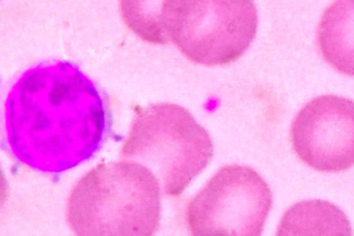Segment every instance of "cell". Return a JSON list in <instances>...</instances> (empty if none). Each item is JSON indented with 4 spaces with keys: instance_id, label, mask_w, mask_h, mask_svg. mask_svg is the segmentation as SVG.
I'll use <instances>...</instances> for the list:
<instances>
[{
    "instance_id": "1",
    "label": "cell",
    "mask_w": 354,
    "mask_h": 236,
    "mask_svg": "<svg viewBox=\"0 0 354 236\" xmlns=\"http://www.w3.org/2000/svg\"><path fill=\"white\" fill-rule=\"evenodd\" d=\"M106 124V105L98 86L68 60L28 68L8 95L10 151L37 171L62 173L94 157Z\"/></svg>"
},
{
    "instance_id": "2",
    "label": "cell",
    "mask_w": 354,
    "mask_h": 236,
    "mask_svg": "<svg viewBox=\"0 0 354 236\" xmlns=\"http://www.w3.org/2000/svg\"><path fill=\"white\" fill-rule=\"evenodd\" d=\"M161 186L146 166L122 159L101 164L70 193L67 219L80 236H150L161 217Z\"/></svg>"
},
{
    "instance_id": "3",
    "label": "cell",
    "mask_w": 354,
    "mask_h": 236,
    "mask_svg": "<svg viewBox=\"0 0 354 236\" xmlns=\"http://www.w3.org/2000/svg\"><path fill=\"white\" fill-rule=\"evenodd\" d=\"M213 153L208 130L186 108L157 103L136 111L120 157L146 166L158 178L162 194L176 197L204 171Z\"/></svg>"
},
{
    "instance_id": "4",
    "label": "cell",
    "mask_w": 354,
    "mask_h": 236,
    "mask_svg": "<svg viewBox=\"0 0 354 236\" xmlns=\"http://www.w3.org/2000/svg\"><path fill=\"white\" fill-rule=\"evenodd\" d=\"M167 32L194 63L225 66L239 59L258 30L254 0H169Z\"/></svg>"
},
{
    "instance_id": "5",
    "label": "cell",
    "mask_w": 354,
    "mask_h": 236,
    "mask_svg": "<svg viewBox=\"0 0 354 236\" xmlns=\"http://www.w3.org/2000/svg\"><path fill=\"white\" fill-rule=\"evenodd\" d=\"M271 206L272 193L258 172L227 165L189 201L186 222L192 235L259 236Z\"/></svg>"
},
{
    "instance_id": "6",
    "label": "cell",
    "mask_w": 354,
    "mask_h": 236,
    "mask_svg": "<svg viewBox=\"0 0 354 236\" xmlns=\"http://www.w3.org/2000/svg\"><path fill=\"white\" fill-rule=\"evenodd\" d=\"M292 146L297 157L321 172L354 166V101L335 95L315 97L292 122Z\"/></svg>"
},
{
    "instance_id": "7",
    "label": "cell",
    "mask_w": 354,
    "mask_h": 236,
    "mask_svg": "<svg viewBox=\"0 0 354 236\" xmlns=\"http://www.w3.org/2000/svg\"><path fill=\"white\" fill-rule=\"evenodd\" d=\"M317 43L331 68L354 77V0H335L325 8L317 27Z\"/></svg>"
},
{
    "instance_id": "8",
    "label": "cell",
    "mask_w": 354,
    "mask_h": 236,
    "mask_svg": "<svg viewBox=\"0 0 354 236\" xmlns=\"http://www.w3.org/2000/svg\"><path fill=\"white\" fill-rule=\"evenodd\" d=\"M345 213L326 201H304L293 205L281 219L277 235H351Z\"/></svg>"
},
{
    "instance_id": "9",
    "label": "cell",
    "mask_w": 354,
    "mask_h": 236,
    "mask_svg": "<svg viewBox=\"0 0 354 236\" xmlns=\"http://www.w3.org/2000/svg\"><path fill=\"white\" fill-rule=\"evenodd\" d=\"M169 0H120V12L126 26L140 39L155 45L171 41L167 32Z\"/></svg>"
}]
</instances>
